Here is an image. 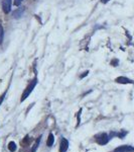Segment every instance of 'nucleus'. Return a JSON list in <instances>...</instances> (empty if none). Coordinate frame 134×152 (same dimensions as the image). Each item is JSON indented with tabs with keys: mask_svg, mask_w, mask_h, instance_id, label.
Masks as SVG:
<instances>
[{
	"mask_svg": "<svg viewBox=\"0 0 134 152\" xmlns=\"http://www.w3.org/2000/svg\"><path fill=\"white\" fill-rule=\"evenodd\" d=\"M102 1V3H107L108 1H110V0H101Z\"/></svg>",
	"mask_w": 134,
	"mask_h": 152,
	"instance_id": "obj_17",
	"label": "nucleus"
},
{
	"mask_svg": "<svg viewBox=\"0 0 134 152\" xmlns=\"http://www.w3.org/2000/svg\"><path fill=\"white\" fill-rule=\"evenodd\" d=\"M110 139H111V137L109 136V134H107V133H99V134L95 135L96 143L99 144V145H101V146L106 145V144L110 141Z\"/></svg>",
	"mask_w": 134,
	"mask_h": 152,
	"instance_id": "obj_2",
	"label": "nucleus"
},
{
	"mask_svg": "<svg viewBox=\"0 0 134 152\" xmlns=\"http://www.w3.org/2000/svg\"><path fill=\"white\" fill-rule=\"evenodd\" d=\"M88 73H89V71L84 72V74H83V75H81V78H83V77H85V76H86V75H88Z\"/></svg>",
	"mask_w": 134,
	"mask_h": 152,
	"instance_id": "obj_16",
	"label": "nucleus"
},
{
	"mask_svg": "<svg viewBox=\"0 0 134 152\" xmlns=\"http://www.w3.org/2000/svg\"><path fill=\"white\" fill-rule=\"evenodd\" d=\"M126 135H127V132H126V131H121V132L117 133V137H118V138H120V139H123Z\"/></svg>",
	"mask_w": 134,
	"mask_h": 152,
	"instance_id": "obj_12",
	"label": "nucleus"
},
{
	"mask_svg": "<svg viewBox=\"0 0 134 152\" xmlns=\"http://www.w3.org/2000/svg\"><path fill=\"white\" fill-rule=\"evenodd\" d=\"M113 152H134V147L132 145H128V144L120 145L115 148Z\"/></svg>",
	"mask_w": 134,
	"mask_h": 152,
	"instance_id": "obj_3",
	"label": "nucleus"
},
{
	"mask_svg": "<svg viewBox=\"0 0 134 152\" xmlns=\"http://www.w3.org/2000/svg\"><path fill=\"white\" fill-rule=\"evenodd\" d=\"M3 38H4V30H3L2 24H0V46L3 43Z\"/></svg>",
	"mask_w": 134,
	"mask_h": 152,
	"instance_id": "obj_11",
	"label": "nucleus"
},
{
	"mask_svg": "<svg viewBox=\"0 0 134 152\" xmlns=\"http://www.w3.org/2000/svg\"><path fill=\"white\" fill-rule=\"evenodd\" d=\"M5 96H6V91H5L4 93L2 94V96H0V106L2 104V102H3V100H4V98H5Z\"/></svg>",
	"mask_w": 134,
	"mask_h": 152,
	"instance_id": "obj_13",
	"label": "nucleus"
},
{
	"mask_svg": "<svg viewBox=\"0 0 134 152\" xmlns=\"http://www.w3.org/2000/svg\"><path fill=\"white\" fill-rule=\"evenodd\" d=\"M2 9L4 13H9L11 10V0H2Z\"/></svg>",
	"mask_w": 134,
	"mask_h": 152,
	"instance_id": "obj_6",
	"label": "nucleus"
},
{
	"mask_svg": "<svg viewBox=\"0 0 134 152\" xmlns=\"http://www.w3.org/2000/svg\"><path fill=\"white\" fill-rule=\"evenodd\" d=\"M36 84H37V78H34V79H33V80L29 82V84L26 86V88H25V90L23 91V93H22V96H21V98H20V102H23V100H25L26 98L29 96V94L31 93L33 91V89H34V87L36 86Z\"/></svg>",
	"mask_w": 134,
	"mask_h": 152,
	"instance_id": "obj_1",
	"label": "nucleus"
},
{
	"mask_svg": "<svg viewBox=\"0 0 134 152\" xmlns=\"http://www.w3.org/2000/svg\"><path fill=\"white\" fill-rule=\"evenodd\" d=\"M7 148H8V150L10 152H15L16 149H17V145H16V143L14 141H10L8 143V145H7Z\"/></svg>",
	"mask_w": 134,
	"mask_h": 152,
	"instance_id": "obj_10",
	"label": "nucleus"
},
{
	"mask_svg": "<svg viewBox=\"0 0 134 152\" xmlns=\"http://www.w3.org/2000/svg\"><path fill=\"white\" fill-rule=\"evenodd\" d=\"M24 8H17L14 12H13V17L14 18H20L23 15Z\"/></svg>",
	"mask_w": 134,
	"mask_h": 152,
	"instance_id": "obj_8",
	"label": "nucleus"
},
{
	"mask_svg": "<svg viewBox=\"0 0 134 152\" xmlns=\"http://www.w3.org/2000/svg\"><path fill=\"white\" fill-rule=\"evenodd\" d=\"M68 148H69V141L66 138H62L61 142H60V152H67Z\"/></svg>",
	"mask_w": 134,
	"mask_h": 152,
	"instance_id": "obj_5",
	"label": "nucleus"
},
{
	"mask_svg": "<svg viewBox=\"0 0 134 152\" xmlns=\"http://www.w3.org/2000/svg\"><path fill=\"white\" fill-rule=\"evenodd\" d=\"M54 143V136L52 133H50L48 135V141H46V146L48 147H52Z\"/></svg>",
	"mask_w": 134,
	"mask_h": 152,
	"instance_id": "obj_9",
	"label": "nucleus"
},
{
	"mask_svg": "<svg viewBox=\"0 0 134 152\" xmlns=\"http://www.w3.org/2000/svg\"><path fill=\"white\" fill-rule=\"evenodd\" d=\"M111 64H112L113 66H117V64H118V60H113L112 62H111Z\"/></svg>",
	"mask_w": 134,
	"mask_h": 152,
	"instance_id": "obj_15",
	"label": "nucleus"
},
{
	"mask_svg": "<svg viewBox=\"0 0 134 152\" xmlns=\"http://www.w3.org/2000/svg\"><path fill=\"white\" fill-rule=\"evenodd\" d=\"M22 1H23V0H14V5H16V6H19V5L21 4Z\"/></svg>",
	"mask_w": 134,
	"mask_h": 152,
	"instance_id": "obj_14",
	"label": "nucleus"
},
{
	"mask_svg": "<svg viewBox=\"0 0 134 152\" xmlns=\"http://www.w3.org/2000/svg\"><path fill=\"white\" fill-rule=\"evenodd\" d=\"M117 83H121V84H134V81L131 79L127 78V77H124V76H120V77H117L115 79Z\"/></svg>",
	"mask_w": 134,
	"mask_h": 152,
	"instance_id": "obj_4",
	"label": "nucleus"
},
{
	"mask_svg": "<svg viewBox=\"0 0 134 152\" xmlns=\"http://www.w3.org/2000/svg\"><path fill=\"white\" fill-rule=\"evenodd\" d=\"M41 138H42V136H39L36 138V140H35L34 144L33 145V147H31V152H36L37 148L39 147V145H40V142H41Z\"/></svg>",
	"mask_w": 134,
	"mask_h": 152,
	"instance_id": "obj_7",
	"label": "nucleus"
}]
</instances>
